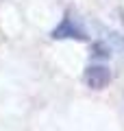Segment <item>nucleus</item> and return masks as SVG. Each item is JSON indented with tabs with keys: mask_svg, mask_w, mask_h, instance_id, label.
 Instances as JSON below:
<instances>
[{
	"mask_svg": "<svg viewBox=\"0 0 124 131\" xmlns=\"http://www.w3.org/2000/svg\"><path fill=\"white\" fill-rule=\"evenodd\" d=\"M50 37L52 39H76V42H87V39H89L87 37V31L72 18L70 11L61 18V22L57 24V28L50 33Z\"/></svg>",
	"mask_w": 124,
	"mask_h": 131,
	"instance_id": "f257e3e1",
	"label": "nucleus"
},
{
	"mask_svg": "<svg viewBox=\"0 0 124 131\" xmlns=\"http://www.w3.org/2000/svg\"><path fill=\"white\" fill-rule=\"evenodd\" d=\"M85 83L92 90H105L111 83V70L105 63H92L85 68Z\"/></svg>",
	"mask_w": 124,
	"mask_h": 131,
	"instance_id": "f03ea898",
	"label": "nucleus"
}]
</instances>
